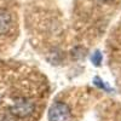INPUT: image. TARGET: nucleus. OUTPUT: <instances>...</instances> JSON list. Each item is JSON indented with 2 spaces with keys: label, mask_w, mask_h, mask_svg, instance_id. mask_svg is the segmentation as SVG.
<instances>
[{
  "label": "nucleus",
  "mask_w": 121,
  "mask_h": 121,
  "mask_svg": "<svg viewBox=\"0 0 121 121\" xmlns=\"http://www.w3.org/2000/svg\"><path fill=\"white\" fill-rule=\"evenodd\" d=\"M13 27V19L11 12L5 7H0V36L10 34Z\"/></svg>",
  "instance_id": "2"
},
{
  "label": "nucleus",
  "mask_w": 121,
  "mask_h": 121,
  "mask_svg": "<svg viewBox=\"0 0 121 121\" xmlns=\"http://www.w3.org/2000/svg\"><path fill=\"white\" fill-rule=\"evenodd\" d=\"M92 62L96 64V65H99L100 63H102V53H100L99 51H96L92 56Z\"/></svg>",
  "instance_id": "3"
},
{
  "label": "nucleus",
  "mask_w": 121,
  "mask_h": 121,
  "mask_svg": "<svg viewBox=\"0 0 121 121\" xmlns=\"http://www.w3.org/2000/svg\"><path fill=\"white\" fill-rule=\"evenodd\" d=\"M109 48H110V65L112 70L117 79V84L121 87V33L119 34H112V39L109 41Z\"/></svg>",
  "instance_id": "1"
}]
</instances>
